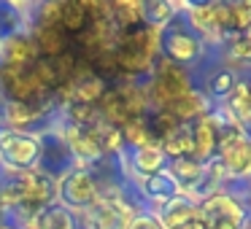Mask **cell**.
<instances>
[{
  "label": "cell",
  "instance_id": "cell-25",
  "mask_svg": "<svg viewBox=\"0 0 251 229\" xmlns=\"http://www.w3.org/2000/svg\"><path fill=\"white\" fill-rule=\"evenodd\" d=\"M251 27V0H235L229 3V35L243 33Z\"/></svg>",
  "mask_w": 251,
  "mask_h": 229
},
{
  "label": "cell",
  "instance_id": "cell-16",
  "mask_svg": "<svg viewBox=\"0 0 251 229\" xmlns=\"http://www.w3.org/2000/svg\"><path fill=\"white\" fill-rule=\"evenodd\" d=\"M154 213H157V218L162 221L165 229H184L186 224L197 216V202L189 200L186 194H178L176 200L159 205Z\"/></svg>",
  "mask_w": 251,
  "mask_h": 229
},
{
  "label": "cell",
  "instance_id": "cell-7",
  "mask_svg": "<svg viewBox=\"0 0 251 229\" xmlns=\"http://www.w3.org/2000/svg\"><path fill=\"white\" fill-rule=\"evenodd\" d=\"M38 143H41L38 170H41L44 175H49V178L57 181V178H62L65 173H71L73 167H78L60 130H46V132H41V135H38Z\"/></svg>",
  "mask_w": 251,
  "mask_h": 229
},
{
  "label": "cell",
  "instance_id": "cell-1",
  "mask_svg": "<svg viewBox=\"0 0 251 229\" xmlns=\"http://www.w3.org/2000/svg\"><path fill=\"white\" fill-rule=\"evenodd\" d=\"M114 60L122 81L143 84L159 62V30L149 27V24L119 30L114 44Z\"/></svg>",
  "mask_w": 251,
  "mask_h": 229
},
{
  "label": "cell",
  "instance_id": "cell-18",
  "mask_svg": "<svg viewBox=\"0 0 251 229\" xmlns=\"http://www.w3.org/2000/svg\"><path fill=\"white\" fill-rule=\"evenodd\" d=\"M27 229H78V216L62 207L60 202H51L44 210L35 213Z\"/></svg>",
  "mask_w": 251,
  "mask_h": 229
},
{
  "label": "cell",
  "instance_id": "cell-5",
  "mask_svg": "<svg viewBox=\"0 0 251 229\" xmlns=\"http://www.w3.org/2000/svg\"><path fill=\"white\" fill-rule=\"evenodd\" d=\"M38 135L0 124V167L8 170V173H30V170H38Z\"/></svg>",
  "mask_w": 251,
  "mask_h": 229
},
{
  "label": "cell",
  "instance_id": "cell-4",
  "mask_svg": "<svg viewBox=\"0 0 251 229\" xmlns=\"http://www.w3.org/2000/svg\"><path fill=\"white\" fill-rule=\"evenodd\" d=\"M197 213L208 229H249L251 210L238 194L219 189L197 202Z\"/></svg>",
  "mask_w": 251,
  "mask_h": 229
},
{
  "label": "cell",
  "instance_id": "cell-22",
  "mask_svg": "<svg viewBox=\"0 0 251 229\" xmlns=\"http://www.w3.org/2000/svg\"><path fill=\"white\" fill-rule=\"evenodd\" d=\"M181 14V3H170V0H149L143 3V24L154 30H162Z\"/></svg>",
  "mask_w": 251,
  "mask_h": 229
},
{
  "label": "cell",
  "instance_id": "cell-21",
  "mask_svg": "<svg viewBox=\"0 0 251 229\" xmlns=\"http://www.w3.org/2000/svg\"><path fill=\"white\" fill-rule=\"evenodd\" d=\"M108 14L116 30H130L143 24V3L141 0H108Z\"/></svg>",
  "mask_w": 251,
  "mask_h": 229
},
{
  "label": "cell",
  "instance_id": "cell-11",
  "mask_svg": "<svg viewBox=\"0 0 251 229\" xmlns=\"http://www.w3.org/2000/svg\"><path fill=\"white\" fill-rule=\"evenodd\" d=\"M125 167H127V175L146 178V175H154L168 167V157H165L159 143H146V146L125 151Z\"/></svg>",
  "mask_w": 251,
  "mask_h": 229
},
{
  "label": "cell",
  "instance_id": "cell-12",
  "mask_svg": "<svg viewBox=\"0 0 251 229\" xmlns=\"http://www.w3.org/2000/svg\"><path fill=\"white\" fill-rule=\"evenodd\" d=\"M138 194H141V200L149 202V210H157L159 205L176 200V197L181 194V189H178V183H176V178L168 173V167H165L154 175L138 178Z\"/></svg>",
  "mask_w": 251,
  "mask_h": 229
},
{
  "label": "cell",
  "instance_id": "cell-27",
  "mask_svg": "<svg viewBox=\"0 0 251 229\" xmlns=\"http://www.w3.org/2000/svg\"><path fill=\"white\" fill-rule=\"evenodd\" d=\"M0 229H22V227H17V224L6 221V218H0Z\"/></svg>",
  "mask_w": 251,
  "mask_h": 229
},
{
  "label": "cell",
  "instance_id": "cell-3",
  "mask_svg": "<svg viewBox=\"0 0 251 229\" xmlns=\"http://www.w3.org/2000/svg\"><path fill=\"white\" fill-rule=\"evenodd\" d=\"M143 87H146L151 108L165 111L168 105H173L176 100H181L184 94H189L197 84H195V78H192V73L186 70V68H178V65H173V62H165L162 57H159V62L154 65V70L149 73V78L143 81Z\"/></svg>",
  "mask_w": 251,
  "mask_h": 229
},
{
  "label": "cell",
  "instance_id": "cell-2",
  "mask_svg": "<svg viewBox=\"0 0 251 229\" xmlns=\"http://www.w3.org/2000/svg\"><path fill=\"white\" fill-rule=\"evenodd\" d=\"M159 57L165 62H173L178 68L192 70L195 65H200L205 60V41L178 14L173 22L159 30Z\"/></svg>",
  "mask_w": 251,
  "mask_h": 229
},
{
  "label": "cell",
  "instance_id": "cell-23",
  "mask_svg": "<svg viewBox=\"0 0 251 229\" xmlns=\"http://www.w3.org/2000/svg\"><path fill=\"white\" fill-rule=\"evenodd\" d=\"M159 146H162L168 162L170 159H181V157H192V130H189V124L176 127Z\"/></svg>",
  "mask_w": 251,
  "mask_h": 229
},
{
  "label": "cell",
  "instance_id": "cell-24",
  "mask_svg": "<svg viewBox=\"0 0 251 229\" xmlns=\"http://www.w3.org/2000/svg\"><path fill=\"white\" fill-rule=\"evenodd\" d=\"M143 124H146V130H149L151 143H162L165 137L176 130V127H181L178 121L168 114V111H157V108H151L146 116H143Z\"/></svg>",
  "mask_w": 251,
  "mask_h": 229
},
{
  "label": "cell",
  "instance_id": "cell-19",
  "mask_svg": "<svg viewBox=\"0 0 251 229\" xmlns=\"http://www.w3.org/2000/svg\"><path fill=\"white\" fill-rule=\"evenodd\" d=\"M235 84H238V73H235L232 68L222 65L205 78V84H202V94H205L211 103H224V100L232 94Z\"/></svg>",
  "mask_w": 251,
  "mask_h": 229
},
{
  "label": "cell",
  "instance_id": "cell-14",
  "mask_svg": "<svg viewBox=\"0 0 251 229\" xmlns=\"http://www.w3.org/2000/svg\"><path fill=\"white\" fill-rule=\"evenodd\" d=\"M60 30L68 35L71 41L81 38L89 27H92V19H89V3L87 0H60Z\"/></svg>",
  "mask_w": 251,
  "mask_h": 229
},
{
  "label": "cell",
  "instance_id": "cell-6",
  "mask_svg": "<svg viewBox=\"0 0 251 229\" xmlns=\"http://www.w3.org/2000/svg\"><path fill=\"white\" fill-rule=\"evenodd\" d=\"M98 200H100L98 181L92 178V173L87 167H73L71 173L57 178V202L76 216L87 213Z\"/></svg>",
  "mask_w": 251,
  "mask_h": 229
},
{
  "label": "cell",
  "instance_id": "cell-8",
  "mask_svg": "<svg viewBox=\"0 0 251 229\" xmlns=\"http://www.w3.org/2000/svg\"><path fill=\"white\" fill-rule=\"evenodd\" d=\"M216 159L224 170V178L235 183H249L251 181V140L249 135H240L235 140H227L219 146Z\"/></svg>",
  "mask_w": 251,
  "mask_h": 229
},
{
  "label": "cell",
  "instance_id": "cell-20",
  "mask_svg": "<svg viewBox=\"0 0 251 229\" xmlns=\"http://www.w3.org/2000/svg\"><path fill=\"white\" fill-rule=\"evenodd\" d=\"M35 60H38V54H35L30 33H22L0 46V65H30Z\"/></svg>",
  "mask_w": 251,
  "mask_h": 229
},
{
  "label": "cell",
  "instance_id": "cell-26",
  "mask_svg": "<svg viewBox=\"0 0 251 229\" xmlns=\"http://www.w3.org/2000/svg\"><path fill=\"white\" fill-rule=\"evenodd\" d=\"M127 229H165V227H162V221L157 218V213L149 210V207H143V210H138V213L130 216Z\"/></svg>",
  "mask_w": 251,
  "mask_h": 229
},
{
  "label": "cell",
  "instance_id": "cell-13",
  "mask_svg": "<svg viewBox=\"0 0 251 229\" xmlns=\"http://www.w3.org/2000/svg\"><path fill=\"white\" fill-rule=\"evenodd\" d=\"M30 38H33L35 54L44 57V60H60L73 46V41L60 30V24H33Z\"/></svg>",
  "mask_w": 251,
  "mask_h": 229
},
{
  "label": "cell",
  "instance_id": "cell-15",
  "mask_svg": "<svg viewBox=\"0 0 251 229\" xmlns=\"http://www.w3.org/2000/svg\"><path fill=\"white\" fill-rule=\"evenodd\" d=\"M211 108H213V103L202 94L200 87H195L189 94H184L181 100H176V103L168 105L165 111H168L178 124H192V121L202 119L205 114H211Z\"/></svg>",
  "mask_w": 251,
  "mask_h": 229
},
{
  "label": "cell",
  "instance_id": "cell-30",
  "mask_svg": "<svg viewBox=\"0 0 251 229\" xmlns=\"http://www.w3.org/2000/svg\"><path fill=\"white\" fill-rule=\"evenodd\" d=\"M249 229H251V224H249Z\"/></svg>",
  "mask_w": 251,
  "mask_h": 229
},
{
  "label": "cell",
  "instance_id": "cell-29",
  "mask_svg": "<svg viewBox=\"0 0 251 229\" xmlns=\"http://www.w3.org/2000/svg\"><path fill=\"white\" fill-rule=\"evenodd\" d=\"M246 135H249V140H251V127H249V130H246Z\"/></svg>",
  "mask_w": 251,
  "mask_h": 229
},
{
  "label": "cell",
  "instance_id": "cell-9",
  "mask_svg": "<svg viewBox=\"0 0 251 229\" xmlns=\"http://www.w3.org/2000/svg\"><path fill=\"white\" fill-rule=\"evenodd\" d=\"M35 3H19V0H0V46L22 33H30Z\"/></svg>",
  "mask_w": 251,
  "mask_h": 229
},
{
  "label": "cell",
  "instance_id": "cell-28",
  "mask_svg": "<svg viewBox=\"0 0 251 229\" xmlns=\"http://www.w3.org/2000/svg\"><path fill=\"white\" fill-rule=\"evenodd\" d=\"M246 87H249V100H251V78L246 81ZM249 127H251V124H249Z\"/></svg>",
  "mask_w": 251,
  "mask_h": 229
},
{
  "label": "cell",
  "instance_id": "cell-10",
  "mask_svg": "<svg viewBox=\"0 0 251 229\" xmlns=\"http://www.w3.org/2000/svg\"><path fill=\"white\" fill-rule=\"evenodd\" d=\"M192 130V157L197 162H211L216 159V151H219V124H216V114H205L202 119L192 121L189 124Z\"/></svg>",
  "mask_w": 251,
  "mask_h": 229
},
{
  "label": "cell",
  "instance_id": "cell-17",
  "mask_svg": "<svg viewBox=\"0 0 251 229\" xmlns=\"http://www.w3.org/2000/svg\"><path fill=\"white\" fill-rule=\"evenodd\" d=\"M168 173L176 178L181 194L189 197L195 191V186L202 181V173H205V164L197 162L195 157H181V159H170L168 162Z\"/></svg>",
  "mask_w": 251,
  "mask_h": 229
}]
</instances>
